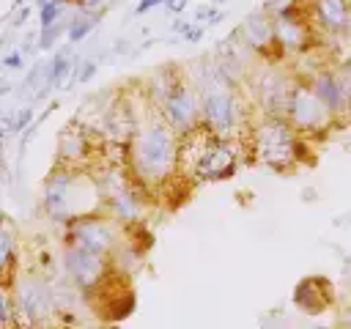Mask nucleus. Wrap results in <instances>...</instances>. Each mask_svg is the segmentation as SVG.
I'll return each mask as SVG.
<instances>
[{
  "instance_id": "obj_1",
  "label": "nucleus",
  "mask_w": 351,
  "mask_h": 329,
  "mask_svg": "<svg viewBox=\"0 0 351 329\" xmlns=\"http://www.w3.org/2000/svg\"><path fill=\"white\" fill-rule=\"evenodd\" d=\"M181 143L167 121L148 123L132 143V170L145 184H162L178 167Z\"/></svg>"
},
{
  "instance_id": "obj_2",
  "label": "nucleus",
  "mask_w": 351,
  "mask_h": 329,
  "mask_svg": "<svg viewBox=\"0 0 351 329\" xmlns=\"http://www.w3.org/2000/svg\"><path fill=\"white\" fill-rule=\"evenodd\" d=\"M99 192L85 175H77L71 170H60L49 175L44 186V211L55 222H74L77 217L90 214Z\"/></svg>"
},
{
  "instance_id": "obj_3",
  "label": "nucleus",
  "mask_w": 351,
  "mask_h": 329,
  "mask_svg": "<svg viewBox=\"0 0 351 329\" xmlns=\"http://www.w3.org/2000/svg\"><path fill=\"white\" fill-rule=\"evenodd\" d=\"M296 143H299L296 126L291 121H285L282 115H269L252 132L255 156L274 170H285L296 162Z\"/></svg>"
},
{
  "instance_id": "obj_4",
  "label": "nucleus",
  "mask_w": 351,
  "mask_h": 329,
  "mask_svg": "<svg viewBox=\"0 0 351 329\" xmlns=\"http://www.w3.org/2000/svg\"><path fill=\"white\" fill-rule=\"evenodd\" d=\"M200 99H203L200 126H206L217 137H228L230 140L241 129V123H244V110H241L239 99L228 88H222L219 82L206 85Z\"/></svg>"
},
{
  "instance_id": "obj_5",
  "label": "nucleus",
  "mask_w": 351,
  "mask_h": 329,
  "mask_svg": "<svg viewBox=\"0 0 351 329\" xmlns=\"http://www.w3.org/2000/svg\"><path fill=\"white\" fill-rule=\"evenodd\" d=\"M63 269H66L69 280L85 293L99 291V285L110 277V263L104 260V252L80 247V244H69V249L63 255Z\"/></svg>"
},
{
  "instance_id": "obj_6",
  "label": "nucleus",
  "mask_w": 351,
  "mask_h": 329,
  "mask_svg": "<svg viewBox=\"0 0 351 329\" xmlns=\"http://www.w3.org/2000/svg\"><path fill=\"white\" fill-rule=\"evenodd\" d=\"M162 115L184 137L192 129H197V123L203 118V99L197 96V90L189 82H176L173 90L167 93V99L162 101Z\"/></svg>"
},
{
  "instance_id": "obj_7",
  "label": "nucleus",
  "mask_w": 351,
  "mask_h": 329,
  "mask_svg": "<svg viewBox=\"0 0 351 329\" xmlns=\"http://www.w3.org/2000/svg\"><path fill=\"white\" fill-rule=\"evenodd\" d=\"M285 115L299 132H321L332 121L329 107L318 99V93L313 88H304V85H293Z\"/></svg>"
},
{
  "instance_id": "obj_8",
  "label": "nucleus",
  "mask_w": 351,
  "mask_h": 329,
  "mask_svg": "<svg viewBox=\"0 0 351 329\" xmlns=\"http://www.w3.org/2000/svg\"><path fill=\"white\" fill-rule=\"evenodd\" d=\"M14 302H16V310L30 324L47 321V315L58 307L55 291H49V285L41 277H22L19 285H16V291H14Z\"/></svg>"
},
{
  "instance_id": "obj_9",
  "label": "nucleus",
  "mask_w": 351,
  "mask_h": 329,
  "mask_svg": "<svg viewBox=\"0 0 351 329\" xmlns=\"http://www.w3.org/2000/svg\"><path fill=\"white\" fill-rule=\"evenodd\" d=\"M66 244H80V247H88L96 252H110L115 241H112L110 222H104L93 214H85V217H77L74 222H69Z\"/></svg>"
},
{
  "instance_id": "obj_10",
  "label": "nucleus",
  "mask_w": 351,
  "mask_h": 329,
  "mask_svg": "<svg viewBox=\"0 0 351 329\" xmlns=\"http://www.w3.org/2000/svg\"><path fill=\"white\" fill-rule=\"evenodd\" d=\"M274 33H277V44L285 52H302V49L310 47L307 44L310 41V27L302 19L296 3H291V5H285V8L277 11V16H274Z\"/></svg>"
},
{
  "instance_id": "obj_11",
  "label": "nucleus",
  "mask_w": 351,
  "mask_h": 329,
  "mask_svg": "<svg viewBox=\"0 0 351 329\" xmlns=\"http://www.w3.org/2000/svg\"><path fill=\"white\" fill-rule=\"evenodd\" d=\"M291 90L285 77L277 74V71H263L258 85H255V93H258V104L269 112V115H282L285 118V110H288V99H291Z\"/></svg>"
},
{
  "instance_id": "obj_12",
  "label": "nucleus",
  "mask_w": 351,
  "mask_h": 329,
  "mask_svg": "<svg viewBox=\"0 0 351 329\" xmlns=\"http://www.w3.org/2000/svg\"><path fill=\"white\" fill-rule=\"evenodd\" d=\"M310 88H313V90L318 93V99L329 107L332 115H340V112H346V110L351 107V96H348V90H346L340 74H335V71H318V74L313 77Z\"/></svg>"
},
{
  "instance_id": "obj_13",
  "label": "nucleus",
  "mask_w": 351,
  "mask_h": 329,
  "mask_svg": "<svg viewBox=\"0 0 351 329\" xmlns=\"http://www.w3.org/2000/svg\"><path fill=\"white\" fill-rule=\"evenodd\" d=\"M313 16L326 33H348L351 5L348 0H313Z\"/></svg>"
},
{
  "instance_id": "obj_14",
  "label": "nucleus",
  "mask_w": 351,
  "mask_h": 329,
  "mask_svg": "<svg viewBox=\"0 0 351 329\" xmlns=\"http://www.w3.org/2000/svg\"><path fill=\"white\" fill-rule=\"evenodd\" d=\"M239 33H241L244 44H247V47H252V49H266V47L277 44L274 19H269L266 14H250Z\"/></svg>"
},
{
  "instance_id": "obj_15",
  "label": "nucleus",
  "mask_w": 351,
  "mask_h": 329,
  "mask_svg": "<svg viewBox=\"0 0 351 329\" xmlns=\"http://www.w3.org/2000/svg\"><path fill=\"white\" fill-rule=\"evenodd\" d=\"M318 280H302L293 291V302L304 310V313H321L329 304V296L324 291V285H315Z\"/></svg>"
},
{
  "instance_id": "obj_16",
  "label": "nucleus",
  "mask_w": 351,
  "mask_h": 329,
  "mask_svg": "<svg viewBox=\"0 0 351 329\" xmlns=\"http://www.w3.org/2000/svg\"><path fill=\"white\" fill-rule=\"evenodd\" d=\"M96 22H99V11L96 8H80V14H74V19L66 27L69 44H77V41L88 38V33L96 27Z\"/></svg>"
},
{
  "instance_id": "obj_17",
  "label": "nucleus",
  "mask_w": 351,
  "mask_h": 329,
  "mask_svg": "<svg viewBox=\"0 0 351 329\" xmlns=\"http://www.w3.org/2000/svg\"><path fill=\"white\" fill-rule=\"evenodd\" d=\"M71 63H74V58H71L69 47H66V49H60V52L52 58V88H58V85L63 82V77L69 74Z\"/></svg>"
},
{
  "instance_id": "obj_18",
  "label": "nucleus",
  "mask_w": 351,
  "mask_h": 329,
  "mask_svg": "<svg viewBox=\"0 0 351 329\" xmlns=\"http://www.w3.org/2000/svg\"><path fill=\"white\" fill-rule=\"evenodd\" d=\"M0 263H3V271L5 274L14 269V239H11V230L8 228L0 236Z\"/></svg>"
},
{
  "instance_id": "obj_19",
  "label": "nucleus",
  "mask_w": 351,
  "mask_h": 329,
  "mask_svg": "<svg viewBox=\"0 0 351 329\" xmlns=\"http://www.w3.org/2000/svg\"><path fill=\"white\" fill-rule=\"evenodd\" d=\"M58 19H60V0H47L38 8V25L49 27V25H58Z\"/></svg>"
},
{
  "instance_id": "obj_20",
  "label": "nucleus",
  "mask_w": 351,
  "mask_h": 329,
  "mask_svg": "<svg viewBox=\"0 0 351 329\" xmlns=\"http://www.w3.org/2000/svg\"><path fill=\"white\" fill-rule=\"evenodd\" d=\"M69 27V22H63V25H49V27H41V36H38V47L41 49H49V47H55V41L60 38V33Z\"/></svg>"
},
{
  "instance_id": "obj_21",
  "label": "nucleus",
  "mask_w": 351,
  "mask_h": 329,
  "mask_svg": "<svg viewBox=\"0 0 351 329\" xmlns=\"http://www.w3.org/2000/svg\"><path fill=\"white\" fill-rule=\"evenodd\" d=\"M22 63H25V52H22V49L8 52V55H5V60H3V66H5V69H11V71H14V69H22Z\"/></svg>"
},
{
  "instance_id": "obj_22",
  "label": "nucleus",
  "mask_w": 351,
  "mask_h": 329,
  "mask_svg": "<svg viewBox=\"0 0 351 329\" xmlns=\"http://www.w3.org/2000/svg\"><path fill=\"white\" fill-rule=\"evenodd\" d=\"M33 121V110L30 107H25L19 115H16V132H27V123Z\"/></svg>"
},
{
  "instance_id": "obj_23",
  "label": "nucleus",
  "mask_w": 351,
  "mask_h": 329,
  "mask_svg": "<svg viewBox=\"0 0 351 329\" xmlns=\"http://www.w3.org/2000/svg\"><path fill=\"white\" fill-rule=\"evenodd\" d=\"M340 80H343V85H346V90H348V96H351V60L340 69Z\"/></svg>"
},
{
  "instance_id": "obj_24",
  "label": "nucleus",
  "mask_w": 351,
  "mask_h": 329,
  "mask_svg": "<svg viewBox=\"0 0 351 329\" xmlns=\"http://www.w3.org/2000/svg\"><path fill=\"white\" fill-rule=\"evenodd\" d=\"M162 3H167V0H140L137 3V14H145V11H151L154 5H162Z\"/></svg>"
},
{
  "instance_id": "obj_25",
  "label": "nucleus",
  "mask_w": 351,
  "mask_h": 329,
  "mask_svg": "<svg viewBox=\"0 0 351 329\" xmlns=\"http://www.w3.org/2000/svg\"><path fill=\"white\" fill-rule=\"evenodd\" d=\"M93 74H96V63H93V60H85V69H82L80 80H82V82H88V80H90Z\"/></svg>"
},
{
  "instance_id": "obj_26",
  "label": "nucleus",
  "mask_w": 351,
  "mask_h": 329,
  "mask_svg": "<svg viewBox=\"0 0 351 329\" xmlns=\"http://www.w3.org/2000/svg\"><path fill=\"white\" fill-rule=\"evenodd\" d=\"M167 5H170V11H181L184 8V0H167Z\"/></svg>"
}]
</instances>
